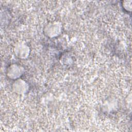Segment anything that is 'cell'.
I'll use <instances>...</instances> for the list:
<instances>
[{"instance_id":"cell-1","label":"cell","mask_w":132,"mask_h":132,"mask_svg":"<svg viewBox=\"0 0 132 132\" xmlns=\"http://www.w3.org/2000/svg\"><path fill=\"white\" fill-rule=\"evenodd\" d=\"M23 70L22 68L17 64H12L8 68L7 75L10 79H18L23 73Z\"/></svg>"},{"instance_id":"cell-2","label":"cell","mask_w":132,"mask_h":132,"mask_svg":"<svg viewBox=\"0 0 132 132\" xmlns=\"http://www.w3.org/2000/svg\"><path fill=\"white\" fill-rule=\"evenodd\" d=\"M14 50L16 56L19 58H26L29 54V47L23 43H17Z\"/></svg>"},{"instance_id":"cell-3","label":"cell","mask_w":132,"mask_h":132,"mask_svg":"<svg viewBox=\"0 0 132 132\" xmlns=\"http://www.w3.org/2000/svg\"><path fill=\"white\" fill-rule=\"evenodd\" d=\"M61 26L58 23H50L45 28V34L49 37H54L58 35L60 31Z\"/></svg>"},{"instance_id":"cell-4","label":"cell","mask_w":132,"mask_h":132,"mask_svg":"<svg viewBox=\"0 0 132 132\" xmlns=\"http://www.w3.org/2000/svg\"><path fill=\"white\" fill-rule=\"evenodd\" d=\"M12 88L15 93L23 94L27 91L28 86L25 81L21 79H18L13 84Z\"/></svg>"}]
</instances>
